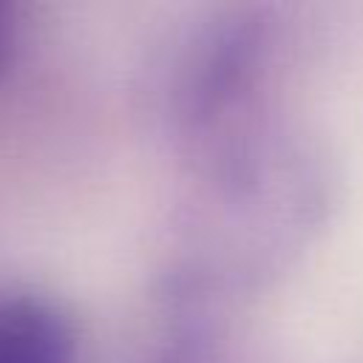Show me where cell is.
Segmentation results:
<instances>
[{"label":"cell","mask_w":363,"mask_h":363,"mask_svg":"<svg viewBox=\"0 0 363 363\" xmlns=\"http://www.w3.org/2000/svg\"><path fill=\"white\" fill-rule=\"evenodd\" d=\"M0 363H74V332L48 301L0 295Z\"/></svg>","instance_id":"obj_1"},{"label":"cell","mask_w":363,"mask_h":363,"mask_svg":"<svg viewBox=\"0 0 363 363\" xmlns=\"http://www.w3.org/2000/svg\"><path fill=\"white\" fill-rule=\"evenodd\" d=\"M3 45H6V34H3V23H0V60H3Z\"/></svg>","instance_id":"obj_2"}]
</instances>
